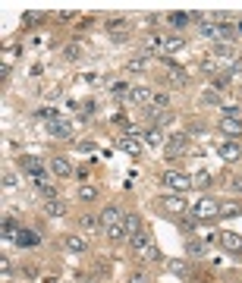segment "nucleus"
Returning <instances> with one entry per match:
<instances>
[{
    "instance_id": "14",
    "label": "nucleus",
    "mask_w": 242,
    "mask_h": 283,
    "mask_svg": "<svg viewBox=\"0 0 242 283\" xmlns=\"http://www.w3.org/2000/svg\"><path fill=\"white\" fill-rule=\"evenodd\" d=\"M50 170H54V176H60V179H63V176H69V173H73V164H69L66 158H50Z\"/></svg>"
},
{
    "instance_id": "21",
    "label": "nucleus",
    "mask_w": 242,
    "mask_h": 283,
    "mask_svg": "<svg viewBox=\"0 0 242 283\" xmlns=\"http://www.w3.org/2000/svg\"><path fill=\"white\" fill-rule=\"evenodd\" d=\"M145 142H148L151 148H161V145H167V135H163L161 129H148L145 132Z\"/></svg>"
},
{
    "instance_id": "38",
    "label": "nucleus",
    "mask_w": 242,
    "mask_h": 283,
    "mask_svg": "<svg viewBox=\"0 0 242 283\" xmlns=\"http://www.w3.org/2000/svg\"><path fill=\"white\" fill-rule=\"evenodd\" d=\"M230 82H233V76H230V73H223V76H217V88H227Z\"/></svg>"
},
{
    "instance_id": "18",
    "label": "nucleus",
    "mask_w": 242,
    "mask_h": 283,
    "mask_svg": "<svg viewBox=\"0 0 242 283\" xmlns=\"http://www.w3.org/2000/svg\"><path fill=\"white\" fill-rule=\"evenodd\" d=\"M170 85H176V88H186V85H189L186 70H179V66H170Z\"/></svg>"
},
{
    "instance_id": "39",
    "label": "nucleus",
    "mask_w": 242,
    "mask_h": 283,
    "mask_svg": "<svg viewBox=\"0 0 242 283\" xmlns=\"http://www.w3.org/2000/svg\"><path fill=\"white\" fill-rule=\"evenodd\" d=\"M13 186H16V176L6 170V173H3V189H13Z\"/></svg>"
},
{
    "instance_id": "42",
    "label": "nucleus",
    "mask_w": 242,
    "mask_h": 283,
    "mask_svg": "<svg viewBox=\"0 0 242 283\" xmlns=\"http://www.w3.org/2000/svg\"><path fill=\"white\" fill-rule=\"evenodd\" d=\"M223 117H239V107H230L227 104V107H223Z\"/></svg>"
},
{
    "instance_id": "29",
    "label": "nucleus",
    "mask_w": 242,
    "mask_h": 283,
    "mask_svg": "<svg viewBox=\"0 0 242 283\" xmlns=\"http://www.w3.org/2000/svg\"><path fill=\"white\" fill-rule=\"evenodd\" d=\"M79 199H82V202H94V199H98V186L85 183V186L79 189Z\"/></svg>"
},
{
    "instance_id": "31",
    "label": "nucleus",
    "mask_w": 242,
    "mask_h": 283,
    "mask_svg": "<svg viewBox=\"0 0 242 283\" xmlns=\"http://www.w3.org/2000/svg\"><path fill=\"white\" fill-rule=\"evenodd\" d=\"M192 186H198V189L211 186V173H207V170H198V173L192 176Z\"/></svg>"
},
{
    "instance_id": "3",
    "label": "nucleus",
    "mask_w": 242,
    "mask_h": 283,
    "mask_svg": "<svg viewBox=\"0 0 242 283\" xmlns=\"http://www.w3.org/2000/svg\"><path fill=\"white\" fill-rule=\"evenodd\" d=\"M192 214H195V220H214V217H220V204L211 199H202L192 208Z\"/></svg>"
},
{
    "instance_id": "36",
    "label": "nucleus",
    "mask_w": 242,
    "mask_h": 283,
    "mask_svg": "<svg viewBox=\"0 0 242 283\" xmlns=\"http://www.w3.org/2000/svg\"><path fill=\"white\" fill-rule=\"evenodd\" d=\"M202 101H204V104H220V94H217V91H211V88H207V91L202 94Z\"/></svg>"
},
{
    "instance_id": "1",
    "label": "nucleus",
    "mask_w": 242,
    "mask_h": 283,
    "mask_svg": "<svg viewBox=\"0 0 242 283\" xmlns=\"http://www.w3.org/2000/svg\"><path fill=\"white\" fill-rule=\"evenodd\" d=\"M123 217L126 214L117 208V204H107V208L101 211V233L104 236H110L117 243V239H123L126 236V230H123Z\"/></svg>"
},
{
    "instance_id": "20",
    "label": "nucleus",
    "mask_w": 242,
    "mask_h": 283,
    "mask_svg": "<svg viewBox=\"0 0 242 283\" xmlns=\"http://www.w3.org/2000/svg\"><path fill=\"white\" fill-rule=\"evenodd\" d=\"M198 32H202L204 38H211V41H214V38L220 35V32H217V22H214V19H207V16L202 19V25H198Z\"/></svg>"
},
{
    "instance_id": "13",
    "label": "nucleus",
    "mask_w": 242,
    "mask_h": 283,
    "mask_svg": "<svg viewBox=\"0 0 242 283\" xmlns=\"http://www.w3.org/2000/svg\"><path fill=\"white\" fill-rule=\"evenodd\" d=\"M217 151H220V158H223V161H230V164L242 158V151H239V145H236V142H223Z\"/></svg>"
},
{
    "instance_id": "16",
    "label": "nucleus",
    "mask_w": 242,
    "mask_h": 283,
    "mask_svg": "<svg viewBox=\"0 0 242 283\" xmlns=\"http://www.w3.org/2000/svg\"><path fill=\"white\" fill-rule=\"evenodd\" d=\"M123 230H126V236L142 233V220H138V214H126V217H123Z\"/></svg>"
},
{
    "instance_id": "27",
    "label": "nucleus",
    "mask_w": 242,
    "mask_h": 283,
    "mask_svg": "<svg viewBox=\"0 0 242 283\" xmlns=\"http://www.w3.org/2000/svg\"><path fill=\"white\" fill-rule=\"evenodd\" d=\"M186 252L192 255V258H202V255H204V243H198V239H186Z\"/></svg>"
},
{
    "instance_id": "23",
    "label": "nucleus",
    "mask_w": 242,
    "mask_h": 283,
    "mask_svg": "<svg viewBox=\"0 0 242 283\" xmlns=\"http://www.w3.org/2000/svg\"><path fill=\"white\" fill-rule=\"evenodd\" d=\"M217 32H220V38H227V41H233V38H236V35H239V29H236V22H227V19H223V22L217 25Z\"/></svg>"
},
{
    "instance_id": "19",
    "label": "nucleus",
    "mask_w": 242,
    "mask_h": 283,
    "mask_svg": "<svg viewBox=\"0 0 242 283\" xmlns=\"http://www.w3.org/2000/svg\"><path fill=\"white\" fill-rule=\"evenodd\" d=\"M63 245H66V252H73V255H82V252H85V239H82V236H76V233H73V236H66V243H63Z\"/></svg>"
},
{
    "instance_id": "4",
    "label": "nucleus",
    "mask_w": 242,
    "mask_h": 283,
    "mask_svg": "<svg viewBox=\"0 0 242 283\" xmlns=\"http://www.w3.org/2000/svg\"><path fill=\"white\" fill-rule=\"evenodd\" d=\"M189 148V135L186 132H176V135H170L167 145H163V151H167V158H179Z\"/></svg>"
},
{
    "instance_id": "30",
    "label": "nucleus",
    "mask_w": 242,
    "mask_h": 283,
    "mask_svg": "<svg viewBox=\"0 0 242 283\" xmlns=\"http://www.w3.org/2000/svg\"><path fill=\"white\" fill-rule=\"evenodd\" d=\"M239 202H220V217H233V214H239Z\"/></svg>"
},
{
    "instance_id": "44",
    "label": "nucleus",
    "mask_w": 242,
    "mask_h": 283,
    "mask_svg": "<svg viewBox=\"0 0 242 283\" xmlns=\"http://www.w3.org/2000/svg\"><path fill=\"white\" fill-rule=\"evenodd\" d=\"M129 283H148V277H145V274H132V277H129Z\"/></svg>"
},
{
    "instance_id": "45",
    "label": "nucleus",
    "mask_w": 242,
    "mask_h": 283,
    "mask_svg": "<svg viewBox=\"0 0 242 283\" xmlns=\"http://www.w3.org/2000/svg\"><path fill=\"white\" fill-rule=\"evenodd\" d=\"M230 186H233V192H242V179H233Z\"/></svg>"
},
{
    "instance_id": "26",
    "label": "nucleus",
    "mask_w": 242,
    "mask_h": 283,
    "mask_svg": "<svg viewBox=\"0 0 242 283\" xmlns=\"http://www.w3.org/2000/svg\"><path fill=\"white\" fill-rule=\"evenodd\" d=\"M79 224H82L85 233H94V230H101V220H98V217H91V214H82Z\"/></svg>"
},
{
    "instance_id": "17",
    "label": "nucleus",
    "mask_w": 242,
    "mask_h": 283,
    "mask_svg": "<svg viewBox=\"0 0 242 283\" xmlns=\"http://www.w3.org/2000/svg\"><path fill=\"white\" fill-rule=\"evenodd\" d=\"M192 19H195L192 13H170V16H167V22L173 25V29H186V25L192 22Z\"/></svg>"
},
{
    "instance_id": "9",
    "label": "nucleus",
    "mask_w": 242,
    "mask_h": 283,
    "mask_svg": "<svg viewBox=\"0 0 242 283\" xmlns=\"http://www.w3.org/2000/svg\"><path fill=\"white\" fill-rule=\"evenodd\" d=\"M47 132L54 135V139H69V135H73V126H69L66 120H54V123H47Z\"/></svg>"
},
{
    "instance_id": "22",
    "label": "nucleus",
    "mask_w": 242,
    "mask_h": 283,
    "mask_svg": "<svg viewBox=\"0 0 242 283\" xmlns=\"http://www.w3.org/2000/svg\"><path fill=\"white\" fill-rule=\"evenodd\" d=\"M44 211L50 214V217H63V214H66V204L60 202V199H50V202H44Z\"/></svg>"
},
{
    "instance_id": "2",
    "label": "nucleus",
    "mask_w": 242,
    "mask_h": 283,
    "mask_svg": "<svg viewBox=\"0 0 242 283\" xmlns=\"http://www.w3.org/2000/svg\"><path fill=\"white\" fill-rule=\"evenodd\" d=\"M161 183L170 189V192H186L189 186H192V176L179 173V170H163L161 173Z\"/></svg>"
},
{
    "instance_id": "24",
    "label": "nucleus",
    "mask_w": 242,
    "mask_h": 283,
    "mask_svg": "<svg viewBox=\"0 0 242 283\" xmlns=\"http://www.w3.org/2000/svg\"><path fill=\"white\" fill-rule=\"evenodd\" d=\"M186 41L179 38V35H170V38H163V54H173V50H183Z\"/></svg>"
},
{
    "instance_id": "12",
    "label": "nucleus",
    "mask_w": 242,
    "mask_h": 283,
    "mask_svg": "<svg viewBox=\"0 0 242 283\" xmlns=\"http://www.w3.org/2000/svg\"><path fill=\"white\" fill-rule=\"evenodd\" d=\"M161 208H167L170 214H179V211H186V202L179 199V195H163V199H161Z\"/></svg>"
},
{
    "instance_id": "40",
    "label": "nucleus",
    "mask_w": 242,
    "mask_h": 283,
    "mask_svg": "<svg viewBox=\"0 0 242 283\" xmlns=\"http://www.w3.org/2000/svg\"><path fill=\"white\" fill-rule=\"evenodd\" d=\"M145 66V57H135V60H129V70H142Z\"/></svg>"
},
{
    "instance_id": "28",
    "label": "nucleus",
    "mask_w": 242,
    "mask_h": 283,
    "mask_svg": "<svg viewBox=\"0 0 242 283\" xmlns=\"http://www.w3.org/2000/svg\"><path fill=\"white\" fill-rule=\"evenodd\" d=\"M16 236H19V224L6 217V220H3V239H13V243H16Z\"/></svg>"
},
{
    "instance_id": "32",
    "label": "nucleus",
    "mask_w": 242,
    "mask_h": 283,
    "mask_svg": "<svg viewBox=\"0 0 242 283\" xmlns=\"http://www.w3.org/2000/svg\"><path fill=\"white\" fill-rule=\"evenodd\" d=\"M63 57L66 60H79L82 57V44H76V41H73V44H66L63 47Z\"/></svg>"
},
{
    "instance_id": "33",
    "label": "nucleus",
    "mask_w": 242,
    "mask_h": 283,
    "mask_svg": "<svg viewBox=\"0 0 242 283\" xmlns=\"http://www.w3.org/2000/svg\"><path fill=\"white\" fill-rule=\"evenodd\" d=\"M19 161H22V167L29 170V173H38V170H41V161L38 158H19Z\"/></svg>"
},
{
    "instance_id": "41",
    "label": "nucleus",
    "mask_w": 242,
    "mask_h": 283,
    "mask_svg": "<svg viewBox=\"0 0 242 283\" xmlns=\"http://www.w3.org/2000/svg\"><path fill=\"white\" fill-rule=\"evenodd\" d=\"M94 114V101H85V107H82V117H91Z\"/></svg>"
},
{
    "instance_id": "37",
    "label": "nucleus",
    "mask_w": 242,
    "mask_h": 283,
    "mask_svg": "<svg viewBox=\"0 0 242 283\" xmlns=\"http://www.w3.org/2000/svg\"><path fill=\"white\" fill-rule=\"evenodd\" d=\"M151 104H154V107H161V110H163V107H167V104H170V98H167V94H161V91H158V94H154V98H151Z\"/></svg>"
},
{
    "instance_id": "6",
    "label": "nucleus",
    "mask_w": 242,
    "mask_h": 283,
    "mask_svg": "<svg viewBox=\"0 0 242 283\" xmlns=\"http://www.w3.org/2000/svg\"><path fill=\"white\" fill-rule=\"evenodd\" d=\"M220 132L227 135L230 142L242 139V120H239V117H223V120H220Z\"/></svg>"
},
{
    "instance_id": "43",
    "label": "nucleus",
    "mask_w": 242,
    "mask_h": 283,
    "mask_svg": "<svg viewBox=\"0 0 242 283\" xmlns=\"http://www.w3.org/2000/svg\"><path fill=\"white\" fill-rule=\"evenodd\" d=\"M192 230H195V217L192 220H183V233H192Z\"/></svg>"
},
{
    "instance_id": "35",
    "label": "nucleus",
    "mask_w": 242,
    "mask_h": 283,
    "mask_svg": "<svg viewBox=\"0 0 242 283\" xmlns=\"http://www.w3.org/2000/svg\"><path fill=\"white\" fill-rule=\"evenodd\" d=\"M38 117H41V120H47V123H54V120H60L54 107H44V110H38Z\"/></svg>"
},
{
    "instance_id": "25",
    "label": "nucleus",
    "mask_w": 242,
    "mask_h": 283,
    "mask_svg": "<svg viewBox=\"0 0 242 283\" xmlns=\"http://www.w3.org/2000/svg\"><path fill=\"white\" fill-rule=\"evenodd\" d=\"M145 47H148L151 54H163V38L161 35H148L145 38Z\"/></svg>"
},
{
    "instance_id": "11",
    "label": "nucleus",
    "mask_w": 242,
    "mask_h": 283,
    "mask_svg": "<svg viewBox=\"0 0 242 283\" xmlns=\"http://www.w3.org/2000/svg\"><path fill=\"white\" fill-rule=\"evenodd\" d=\"M120 148H123L129 158H138V154H142V142H138L135 135H123V139H120Z\"/></svg>"
},
{
    "instance_id": "7",
    "label": "nucleus",
    "mask_w": 242,
    "mask_h": 283,
    "mask_svg": "<svg viewBox=\"0 0 242 283\" xmlns=\"http://www.w3.org/2000/svg\"><path fill=\"white\" fill-rule=\"evenodd\" d=\"M220 243H223V248H227L230 255H242V236H239V233L223 230V233H220Z\"/></svg>"
},
{
    "instance_id": "15",
    "label": "nucleus",
    "mask_w": 242,
    "mask_h": 283,
    "mask_svg": "<svg viewBox=\"0 0 242 283\" xmlns=\"http://www.w3.org/2000/svg\"><path fill=\"white\" fill-rule=\"evenodd\" d=\"M38 243H41V236L35 233V230H19V236H16V245H22V248H32Z\"/></svg>"
},
{
    "instance_id": "5",
    "label": "nucleus",
    "mask_w": 242,
    "mask_h": 283,
    "mask_svg": "<svg viewBox=\"0 0 242 283\" xmlns=\"http://www.w3.org/2000/svg\"><path fill=\"white\" fill-rule=\"evenodd\" d=\"M132 252H135V255H142V258L148 261L151 255H154V243H151V236H148V233H135V236H132Z\"/></svg>"
},
{
    "instance_id": "34",
    "label": "nucleus",
    "mask_w": 242,
    "mask_h": 283,
    "mask_svg": "<svg viewBox=\"0 0 242 283\" xmlns=\"http://www.w3.org/2000/svg\"><path fill=\"white\" fill-rule=\"evenodd\" d=\"M214 54H217L220 60H233V47L230 44H214Z\"/></svg>"
},
{
    "instance_id": "10",
    "label": "nucleus",
    "mask_w": 242,
    "mask_h": 283,
    "mask_svg": "<svg viewBox=\"0 0 242 283\" xmlns=\"http://www.w3.org/2000/svg\"><path fill=\"white\" fill-rule=\"evenodd\" d=\"M126 29H129V22L126 19H110L107 22V32L114 35V41H126L129 35H126Z\"/></svg>"
},
{
    "instance_id": "8",
    "label": "nucleus",
    "mask_w": 242,
    "mask_h": 283,
    "mask_svg": "<svg viewBox=\"0 0 242 283\" xmlns=\"http://www.w3.org/2000/svg\"><path fill=\"white\" fill-rule=\"evenodd\" d=\"M126 98H129V104L145 107V104H151V98H154V94H151L148 88H142V85H135V88H129V91H126Z\"/></svg>"
}]
</instances>
